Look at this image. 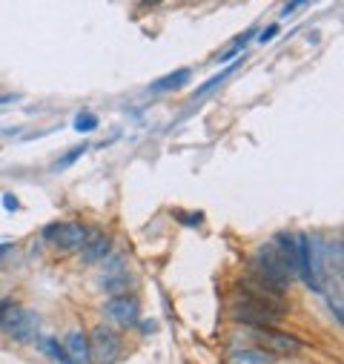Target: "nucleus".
Wrapping results in <instances>:
<instances>
[{
	"instance_id": "1",
	"label": "nucleus",
	"mask_w": 344,
	"mask_h": 364,
	"mask_svg": "<svg viewBox=\"0 0 344 364\" xmlns=\"http://www.w3.org/2000/svg\"><path fill=\"white\" fill-rule=\"evenodd\" d=\"M229 316H233L236 321L247 324L250 330H264V327H276V324L284 318V313L278 310H270V307H264V304L258 301H250V298H236V304L229 307Z\"/></svg>"
},
{
	"instance_id": "2",
	"label": "nucleus",
	"mask_w": 344,
	"mask_h": 364,
	"mask_svg": "<svg viewBox=\"0 0 344 364\" xmlns=\"http://www.w3.org/2000/svg\"><path fill=\"white\" fill-rule=\"evenodd\" d=\"M0 327H3L15 341L26 344V341H35L37 327H41V316H37L35 310H26V307H12Z\"/></svg>"
},
{
	"instance_id": "3",
	"label": "nucleus",
	"mask_w": 344,
	"mask_h": 364,
	"mask_svg": "<svg viewBox=\"0 0 344 364\" xmlns=\"http://www.w3.org/2000/svg\"><path fill=\"white\" fill-rule=\"evenodd\" d=\"M89 350H92V364H115L121 356V336L101 324L89 336Z\"/></svg>"
},
{
	"instance_id": "4",
	"label": "nucleus",
	"mask_w": 344,
	"mask_h": 364,
	"mask_svg": "<svg viewBox=\"0 0 344 364\" xmlns=\"http://www.w3.org/2000/svg\"><path fill=\"white\" fill-rule=\"evenodd\" d=\"M256 336V341L264 347V353L270 356H293V353H301L304 350V341L290 336V333H281L276 327H264V330H250Z\"/></svg>"
},
{
	"instance_id": "5",
	"label": "nucleus",
	"mask_w": 344,
	"mask_h": 364,
	"mask_svg": "<svg viewBox=\"0 0 344 364\" xmlns=\"http://www.w3.org/2000/svg\"><path fill=\"white\" fill-rule=\"evenodd\" d=\"M44 236L49 241H55V247H61V250L72 253V250H81V247L86 244L89 233L84 224H75V221H66V224H52L44 229Z\"/></svg>"
},
{
	"instance_id": "6",
	"label": "nucleus",
	"mask_w": 344,
	"mask_h": 364,
	"mask_svg": "<svg viewBox=\"0 0 344 364\" xmlns=\"http://www.w3.org/2000/svg\"><path fill=\"white\" fill-rule=\"evenodd\" d=\"M104 313L115 321L121 324V327H132V324H138V316H141V304L135 296H115L104 304Z\"/></svg>"
},
{
	"instance_id": "7",
	"label": "nucleus",
	"mask_w": 344,
	"mask_h": 364,
	"mask_svg": "<svg viewBox=\"0 0 344 364\" xmlns=\"http://www.w3.org/2000/svg\"><path fill=\"white\" fill-rule=\"evenodd\" d=\"M101 281H104V290L112 293V298L115 296H126V284H129V278H126V261L121 256L109 258V264L104 267V273H101Z\"/></svg>"
},
{
	"instance_id": "8",
	"label": "nucleus",
	"mask_w": 344,
	"mask_h": 364,
	"mask_svg": "<svg viewBox=\"0 0 344 364\" xmlns=\"http://www.w3.org/2000/svg\"><path fill=\"white\" fill-rule=\"evenodd\" d=\"M64 350L69 364H92V350H89V336L84 330H72L64 341Z\"/></svg>"
},
{
	"instance_id": "9",
	"label": "nucleus",
	"mask_w": 344,
	"mask_h": 364,
	"mask_svg": "<svg viewBox=\"0 0 344 364\" xmlns=\"http://www.w3.org/2000/svg\"><path fill=\"white\" fill-rule=\"evenodd\" d=\"M189 78H193V72H189V69H175V72L164 75V78L152 81V84H149V92H152V95L175 92V89H181V86H187V84H189Z\"/></svg>"
},
{
	"instance_id": "10",
	"label": "nucleus",
	"mask_w": 344,
	"mask_h": 364,
	"mask_svg": "<svg viewBox=\"0 0 344 364\" xmlns=\"http://www.w3.org/2000/svg\"><path fill=\"white\" fill-rule=\"evenodd\" d=\"M276 250L281 253V258H284V264H287V270L293 273V278H296V273H298V250H296V236H290V233H278L276 236Z\"/></svg>"
},
{
	"instance_id": "11",
	"label": "nucleus",
	"mask_w": 344,
	"mask_h": 364,
	"mask_svg": "<svg viewBox=\"0 0 344 364\" xmlns=\"http://www.w3.org/2000/svg\"><path fill=\"white\" fill-rule=\"evenodd\" d=\"M109 250H112V241L106 238V236H92V238H86V244L81 247V258L86 261V264H95V261H104L106 256H109Z\"/></svg>"
},
{
	"instance_id": "12",
	"label": "nucleus",
	"mask_w": 344,
	"mask_h": 364,
	"mask_svg": "<svg viewBox=\"0 0 344 364\" xmlns=\"http://www.w3.org/2000/svg\"><path fill=\"white\" fill-rule=\"evenodd\" d=\"M241 64H244V55L238 57V61H233V64H229L227 69H221L218 75H213V78H209V81H204V86H198V89L193 92V101H201V98H207L209 92H216V89H218V86H221V84H224V81H227L229 75H233V72H236Z\"/></svg>"
},
{
	"instance_id": "13",
	"label": "nucleus",
	"mask_w": 344,
	"mask_h": 364,
	"mask_svg": "<svg viewBox=\"0 0 344 364\" xmlns=\"http://www.w3.org/2000/svg\"><path fill=\"white\" fill-rule=\"evenodd\" d=\"M229 364H273V356L258 347H244L229 356Z\"/></svg>"
},
{
	"instance_id": "14",
	"label": "nucleus",
	"mask_w": 344,
	"mask_h": 364,
	"mask_svg": "<svg viewBox=\"0 0 344 364\" xmlns=\"http://www.w3.org/2000/svg\"><path fill=\"white\" fill-rule=\"evenodd\" d=\"M37 347H41V353H44V356H49L52 361L69 364V358H66V350H64V344L57 341V338H52V336H44L41 341H37Z\"/></svg>"
},
{
	"instance_id": "15",
	"label": "nucleus",
	"mask_w": 344,
	"mask_h": 364,
	"mask_svg": "<svg viewBox=\"0 0 344 364\" xmlns=\"http://www.w3.org/2000/svg\"><path fill=\"white\" fill-rule=\"evenodd\" d=\"M75 129H78V132H95V129H98V115L81 109L78 115H75Z\"/></svg>"
},
{
	"instance_id": "16",
	"label": "nucleus",
	"mask_w": 344,
	"mask_h": 364,
	"mask_svg": "<svg viewBox=\"0 0 344 364\" xmlns=\"http://www.w3.org/2000/svg\"><path fill=\"white\" fill-rule=\"evenodd\" d=\"M86 152H89V144H81V146H72L69 152H66V155L61 158V161H57L55 164V169H66V166H72L75 161H78L81 155H86Z\"/></svg>"
},
{
	"instance_id": "17",
	"label": "nucleus",
	"mask_w": 344,
	"mask_h": 364,
	"mask_svg": "<svg viewBox=\"0 0 344 364\" xmlns=\"http://www.w3.org/2000/svg\"><path fill=\"white\" fill-rule=\"evenodd\" d=\"M250 37H256V29H247L244 35H238V37H236V44H233V46H229V49L221 55V61H229V57H236V55H238V52L247 46V41H250Z\"/></svg>"
},
{
	"instance_id": "18",
	"label": "nucleus",
	"mask_w": 344,
	"mask_h": 364,
	"mask_svg": "<svg viewBox=\"0 0 344 364\" xmlns=\"http://www.w3.org/2000/svg\"><path fill=\"white\" fill-rule=\"evenodd\" d=\"M327 261H330V270L336 273V278H341V241L327 247Z\"/></svg>"
},
{
	"instance_id": "19",
	"label": "nucleus",
	"mask_w": 344,
	"mask_h": 364,
	"mask_svg": "<svg viewBox=\"0 0 344 364\" xmlns=\"http://www.w3.org/2000/svg\"><path fill=\"white\" fill-rule=\"evenodd\" d=\"M278 35V23H273V26H267L261 35H258V44H270L273 41V37Z\"/></svg>"
},
{
	"instance_id": "20",
	"label": "nucleus",
	"mask_w": 344,
	"mask_h": 364,
	"mask_svg": "<svg viewBox=\"0 0 344 364\" xmlns=\"http://www.w3.org/2000/svg\"><path fill=\"white\" fill-rule=\"evenodd\" d=\"M15 307V304H12V298H3V301H0V324H3V318L9 316V310Z\"/></svg>"
},
{
	"instance_id": "21",
	"label": "nucleus",
	"mask_w": 344,
	"mask_h": 364,
	"mask_svg": "<svg viewBox=\"0 0 344 364\" xmlns=\"http://www.w3.org/2000/svg\"><path fill=\"white\" fill-rule=\"evenodd\" d=\"M304 6H307V3H287V6L281 9V15L287 17V15H293V12H298V9H304Z\"/></svg>"
},
{
	"instance_id": "22",
	"label": "nucleus",
	"mask_w": 344,
	"mask_h": 364,
	"mask_svg": "<svg viewBox=\"0 0 344 364\" xmlns=\"http://www.w3.org/2000/svg\"><path fill=\"white\" fill-rule=\"evenodd\" d=\"M3 209H17V198L15 195H3Z\"/></svg>"
},
{
	"instance_id": "23",
	"label": "nucleus",
	"mask_w": 344,
	"mask_h": 364,
	"mask_svg": "<svg viewBox=\"0 0 344 364\" xmlns=\"http://www.w3.org/2000/svg\"><path fill=\"white\" fill-rule=\"evenodd\" d=\"M287 364H301V361H287Z\"/></svg>"
}]
</instances>
